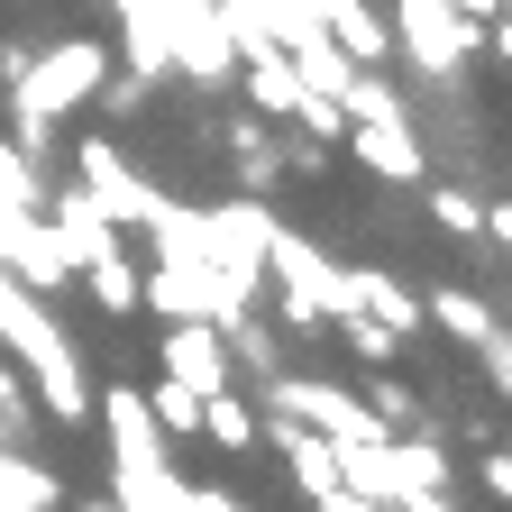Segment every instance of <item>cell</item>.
I'll use <instances>...</instances> for the list:
<instances>
[{"mask_svg":"<svg viewBox=\"0 0 512 512\" xmlns=\"http://www.w3.org/2000/svg\"><path fill=\"white\" fill-rule=\"evenodd\" d=\"M394 512H467V503H448V485H421V494H403Z\"/></svg>","mask_w":512,"mask_h":512,"instance_id":"26","label":"cell"},{"mask_svg":"<svg viewBox=\"0 0 512 512\" xmlns=\"http://www.w3.org/2000/svg\"><path fill=\"white\" fill-rule=\"evenodd\" d=\"M421 320H439L448 339H467V348H485L503 320H494V302H476L467 284H439V293H421Z\"/></svg>","mask_w":512,"mask_h":512,"instance_id":"15","label":"cell"},{"mask_svg":"<svg viewBox=\"0 0 512 512\" xmlns=\"http://www.w3.org/2000/svg\"><path fill=\"white\" fill-rule=\"evenodd\" d=\"M320 512H384V503H366V494H348V485H330V494H320Z\"/></svg>","mask_w":512,"mask_h":512,"instance_id":"27","label":"cell"},{"mask_svg":"<svg viewBox=\"0 0 512 512\" xmlns=\"http://www.w3.org/2000/svg\"><path fill=\"white\" fill-rule=\"evenodd\" d=\"M266 439L284 448V467H293V485L320 503V494H330L339 485V448L330 439H320V430H302V421H284V412H266Z\"/></svg>","mask_w":512,"mask_h":512,"instance_id":"12","label":"cell"},{"mask_svg":"<svg viewBox=\"0 0 512 512\" xmlns=\"http://www.w3.org/2000/svg\"><path fill=\"white\" fill-rule=\"evenodd\" d=\"M0 275L28 284V293L74 284V256H64V238H55L46 211H0Z\"/></svg>","mask_w":512,"mask_h":512,"instance_id":"7","label":"cell"},{"mask_svg":"<svg viewBox=\"0 0 512 512\" xmlns=\"http://www.w3.org/2000/svg\"><path fill=\"white\" fill-rule=\"evenodd\" d=\"M238 83H247V101H256V119H293V101H302V74L284 64V46H238Z\"/></svg>","mask_w":512,"mask_h":512,"instance_id":"11","label":"cell"},{"mask_svg":"<svg viewBox=\"0 0 512 512\" xmlns=\"http://www.w3.org/2000/svg\"><path fill=\"white\" fill-rule=\"evenodd\" d=\"M229 156H238L247 192L266 202V192H275V174H284V147H275V128H266V119H229Z\"/></svg>","mask_w":512,"mask_h":512,"instance_id":"16","label":"cell"},{"mask_svg":"<svg viewBox=\"0 0 512 512\" xmlns=\"http://www.w3.org/2000/svg\"><path fill=\"white\" fill-rule=\"evenodd\" d=\"M266 412L320 430L330 448H366V439H384V421L366 412V394H348V384H320V375H266Z\"/></svg>","mask_w":512,"mask_h":512,"instance_id":"4","label":"cell"},{"mask_svg":"<svg viewBox=\"0 0 512 512\" xmlns=\"http://www.w3.org/2000/svg\"><path fill=\"white\" fill-rule=\"evenodd\" d=\"M339 110H348V156L366 165V174H384V183H421L430 174V156H421V128H412V110H403V92L375 74V64H357V74L339 83Z\"/></svg>","mask_w":512,"mask_h":512,"instance_id":"2","label":"cell"},{"mask_svg":"<svg viewBox=\"0 0 512 512\" xmlns=\"http://www.w3.org/2000/svg\"><path fill=\"white\" fill-rule=\"evenodd\" d=\"M156 375H174L183 394H229V384H238V366H229V339L211 330V320H165Z\"/></svg>","mask_w":512,"mask_h":512,"instance_id":"9","label":"cell"},{"mask_svg":"<svg viewBox=\"0 0 512 512\" xmlns=\"http://www.w3.org/2000/svg\"><path fill=\"white\" fill-rule=\"evenodd\" d=\"M74 183L101 202V220H110V229H147V220H156V202H165V192H156L138 165H128L110 138H83V147H74Z\"/></svg>","mask_w":512,"mask_h":512,"instance_id":"5","label":"cell"},{"mask_svg":"<svg viewBox=\"0 0 512 512\" xmlns=\"http://www.w3.org/2000/svg\"><path fill=\"white\" fill-rule=\"evenodd\" d=\"M476 28H485V19L448 10V0H403V19H394V46L421 64L430 83H448V74H458V64L476 55Z\"/></svg>","mask_w":512,"mask_h":512,"instance_id":"6","label":"cell"},{"mask_svg":"<svg viewBox=\"0 0 512 512\" xmlns=\"http://www.w3.org/2000/svg\"><path fill=\"white\" fill-rule=\"evenodd\" d=\"M348 311H375L394 339H412V330H421V293H403L394 275H375V266H348Z\"/></svg>","mask_w":512,"mask_h":512,"instance_id":"14","label":"cell"},{"mask_svg":"<svg viewBox=\"0 0 512 512\" xmlns=\"http://www.w3.org/2000/svg\"><path fill=\"white\" fill-rule=\"evenodd\" d=\"M46 183H37V156H19L10 138H0V211H37Z\"/></svg>","mask_w":512,"mask_h":512,"instance_id":"20","label":"cell"},{"mask_svg":"<svg viewBox=\"0 0 512 512\" xmlns=\"http://www.w3.org/2000/svg\"><path fill=\"white\" fill-rule=\"evenodd\" d=\"M366 412L384 421V430H421V394L403 375H375V394H366Z\"/></svg>","mask_w":512,"mask_h":512,"instance_id":"23","label":"cell"},{"mask_svg":"<svg viewBox=\"0 0 512 512\" xmlns=\"http://www.w3.org/2000/svg\"><path fill=\"white\" fill-rule=\"evenodd\" d=\"M311 19L330 28V46H339L348 64H384V55H394V28H384L366 0H311Z\"/></svg>","mask_w":512,"mask_h":512,"instance_id":"13","label":"cell"},{"mask_svg":"<svg viewBox=\"0 0 512 512\" xmlns=\"http://www.w3.org/2000/svg\"><path fill=\"white\" fill-rule=\"evenodd\" d=\"M476 357H485V384H494V394H503V384H512V339H503V330H494V339H485V348H476Z\"/></svg>","mask_w":512,"mask_h":512,"instance_id":"25","label":"cell"},{"mask_svg":"<svg viewBox=\"0 0 512 512\" xmlns=\"http://www.w3.org/2000/svg\"><path fill=\"white\" fill-rule=\"evenodd\" d=\"M202 439H220V448H256V412L238 403V384H229V394H202Z\"/></svg>","mask_w":512,"mask_h":512,"instance_id":"19","label":"cell"},{"mask_svg":"<svg viewBox=\"0 0 512 512\" xmlns=\"http://www.w3.org/2000/svg\"><path fill=\"white\" fill-rule=\"evenodd\" d=\"M266 238H275V211L256 202V192H238V202L211 211V266L256 293V275H266Z\"/></svg>","mask_w":512,"mask_h":512,"instance_id":"10","label":"cell"},{"mask_svg":"<svg viewBox=\"0 0 512 512\" xmlns=\"http://www.w3.org/2000/svg\"><path fill=\"white\" fill-rule=\"evenodd\" d=\"M92 412H101V430H110V476H156L165 467V430H156V412H147V394H128V384H110V394H92Z\"/></svg>","mask_w":512,"mask_h":512,"instance_id":"8","label":"cell"},{"mask_svg":"<svg viewBox=\"0 0 512 512\" xmlns=\"http://www.w3.org/2000/svg\"><path fill=\"white\" fill-rule=\"evenodd\" d=\"M430 220H439L448 238H485V211H476L467 183H430Z\"/></svg>","mask_w":512,"mask_h":512,"instance_id":"21","label":"cell"},{"mask_svg":"<svg viewBox=\"0 0 512 512\" xmlns=\"http://www.w3.org/2000/svg\"><path fill=\"white\" fill-rule=\"evenodd\" d=\"M293 128H302L311 147H339V138H348V110H339L330 92H302V101H293Z\"/></svg>","mask_w":512,"mask_h":512,"instance_id":"22","label":"cell"},{"mask_svg":"<svg viewBox=\"0 0 512 512\" xmlns=\"http://www.w3.org/2000/svg\"><path fill=\"white\" fill-rule=\"evenodd\" d=\"M83 512H128V503H119V494H92V503H83Z\"/></svg>","mask_w":512,"mask_h":512,"instance_id":"29","label":"cell"},{"mask_svg":"<svg viewBox=\"0 0 512 512\" xmlns=\"http://www.w3.org/2000/svg\"><path fill=\"white\" fill-rule=\"evenodd\" d=\"M339 330H348V348H357L366 366H394V357H403V339H394V330H384V320H375V311H339Z\"/></svg>","mask_w":512,"mask_h":512,"instance_id":"24","label":"cell"},{"mask_svg":"<svg viewBox=\"0 0 512 512\" xmlns=\"http://www.w3.org/2000/svg\"><path fill=\"white\" fill-rule=\"evenodd\" d=\"M0 74L19 83V156H46V138H55V119L64 110H83L101 83H110V46L101 37H64V46H46V55H28V46H10L0 55Z\"/></svg>","mask_w":512,"mask_h":512,"instance_id":"1","label":"cell"},{"mask_svg":"<svg viewBox=\"0 0 512 512\" xmlns=\"http://www.w3.org/2000/svg\"><path fill=\"white\" fill-rule=\"evenodd\" d=\"M83 284H92V302L101 311H138V266H128V256L119 247H101V256H83V266H74Z\"/></svg>","mask_w":512,"mask_h":512,"instance_id":"17","label":"cell"},{"mask_svg":"<svg viewBox=\"0 0 512 512\" xmlns=\"http://www.w3.org/2000/svg\"><path fill=\"white\" fill-rule=\"evenodd\" d=\"M147 412H156V430H165V439H202V394H183L174 375H156V384H147Z\"/></svg>","mask_w":512,"mask_h":512,"instance_id":"18","label":"cell"},{"mask_svg":"<svg viewBox=\"0 0 512 512\" xmlns=\"http://www.w3.org/2000/svg\"><path fill=\"white\" fill-rule=\"evenodd\" d=\"M266 284H275V320L284 330H320V320L348 311V266H330V256H320L302 229H284V220L266 238Z\"/></svg>","mask_w":512,"mask_h":512,"instance_id":"3","label":"cell"},{"mask_svg":"<svg viewBox=\"0 0 512 512\" xmlns=\"http://www.w3.org/2000/svg\"><path fill=\"white\" fill-rule=\"evenodd\" d=\"M448 10H467V19H494V10H503V0H448Z\"/></svg>","mask_w":512,"mask_h":512,"instance_id":"28","label":"cell"}]
</instances>
